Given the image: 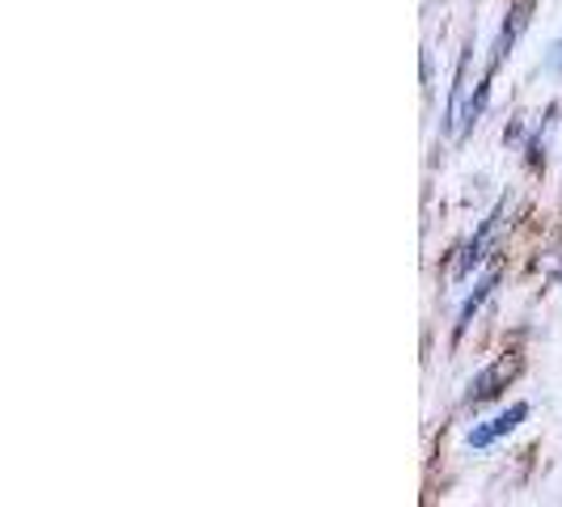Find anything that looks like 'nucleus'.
I'll return each mask as SVG.
<instances>
[{
  "label": "nucleus",
  "mask_w": 562,
  "mask_h": 507,
  "mask_svg": "<svg viewBox=\"0 0 562 507\" xmlns=\"http://www.w3.org/2000/svg\"><path fill=\"white\" fill-rule=\"evenodd\" d=\"M504 207H507V203L499 199V203L491 207V216H486V221L479 225V233L470 237V246H465V254H461V267H457V275H470V271H474V267L482 262V254H486V246H491V237H495V225H499Z\"/></svg>",
  "instance_id": "nucleus-3"
},
{
  "label": "nucleus",
  "mask_w": 562,
  "mask_h": 507,
  "mask_svg": "<svg viewBox=\"0 0 562 507\" xmlns=\"http://www.w3.org/2000/svg\"><path fill=\"white\" fill-rule=\"evenodd\" d=\"M554 72H562V43H554V52H550V59H546Z\"/></svg>",
  "instance_id": "nucleus-7"
},
{
  "label": "nucleus",
  "mask_w": 562,
  "mask_h": 507,
  "mask_svg": "<svg viewBox=\"0 0 562 507\" xmlns=\"http://www.w3.org/2000/svg\"><path fill=\"white\" fill-rule=\"evenodd\" d=\"M470 52L474 47H465L461 59H457V72H452V84H449V102H445V119H440V127L445 132H457V114H461V93H465V68H470Z\"/></svg>",
  "instance_id": "nucleus-5"
},
{
  "label": "nucleus",
  "mask_w": 562,
  "mask_h": 507,
  "mask_svg": "<svg viewBox=\"0 0 562 507\" xmlns=\"http://www.w3.org/2000/svg\"><path fill=\"white\" fill-rule=\"evenodd\" d=\"M525 419H529V402H512V406H507V410H499L495 419L479 422V427L465 436V444H470V449H491L495 440L512 436V431H516Z\"/></svg>",
  "instance_id": "nucleus-1"
},
{
  "label": "nucleus",
  "mask_w": 562,
  "mask_h": 507,
  "mask_svg": "<svg viewBox=\"0 0 562 507\" xmlns=\"http://www.w3.org/2000/svg\"><path fill=\"white\" fill-rule=\"evenodd\" d=\"M529 13H533V0H516L512 9H507V22L504 30H499V43H495V52H491V77L499 72V64H504L507 56H512V47H516V38H520V30L529 26Z\"/></svg>",
  "instance_id": "nucleus-2"
},
{
  "label": "nucleus",
  "mask_w": 562,
  "mask_h": 507,
  "mask_svg": "<svg viewBox=\"0 0 562 507\" xmlns=\"http://www.w3.org/2000/svg\"><path fill=\"white\" fill-rule=\"evenodd\" d=\"M512 372H516V364H507V360H495V364H486L479 376L470 381V394H465V402H470V406H482V402H491V397L499 394V385H504Z\"/></svg>",
  "instance_id": "nucleus-4"
},
{
  "label": "nucleus",
  "mask_w": 562,
  "mask_h": 507,
  "mask_svg": "<svg viewBox=\"0 0 562 507\" xmlns=\"http://www.w3.org/2000/svg\"><path fill=\"white\" fill-rule=\"evenodd\" d=\"M495 283H499V271H491V275H486V280H482L479 288H474V296H470V301L461 305V313H457V326H452V338H461V335H465V330H470V322H474V317H479L482 305L491 301V292H495Z\"/></svg>",
  "instance_id": "nucleus-6"
}]
</instances>
